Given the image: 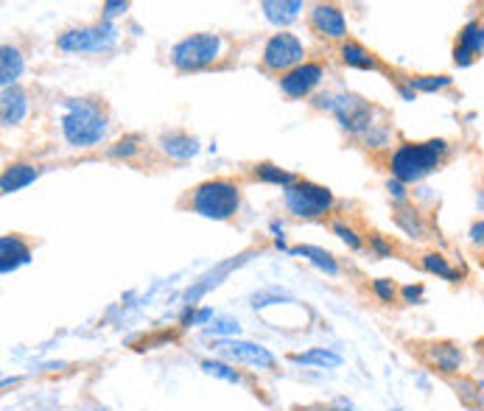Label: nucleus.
Listing matches in <instances>:
<instances>
[{
	"instance_id": "1",
	"label": "nucleus",
	"mask_w": 484,
	"mask_h": 411,
	"mask_svg": "<svg viewBox=\"0 0 484 411\" xmlns=\"http://www.w3.org/2000/svg\"><path fill=\"white\" fill-rule=\"evenodd\" d=\"M59 132L67 146L93 149L107 141L109 112L99 98H67L62 107Z\"/></svg>"
},
{
	"instance_id": "2",
	"label": "nucleus",
	"mask_w": 484,
	"mask_h": 411,
	"mask_svg": "<svg viewBox=\"0 0 484 411\" xmlns=\"http://www.w3.org/2000/svg\"><path fill=\"white\" fill-rule=\"evenodd\" d=\"M451 154V143L445 137H428L420 143H398L395 151L389 154V174L392 179H401L403 185H418L434 171H440Z\"/></svg>"
},
{
	"instance_id": "3",
	"label": "nucleus",
	"mask_w": 484,
	"mask_h": 411,
	"mask_svg": "<svg viewBox=\"0 0 484 411\" xmlns=\"http://www.w3.org/2000/svg\"><path fill=\"white\" fill-rule=\"evenodd\" d=\"M188 208L211 221H229L241 210V185L236 179H204L188 193Z\"/></svg>"
},
{
	"instance_id": "4",
	"label": "nucleus",
	"mask_w": 484,
	"mask_h": 411,
	"mask_svg": "<svg viewBox=\"0 0 484 411\" xmlns=\"http://www.w3.org/2000/svg\"><path fill=\"white\" fill-rule=\"evenodd\" d=\"M224 51H227V39L221 34L199 31L174 42L169 56L179 73H196L204 71V67H213L224 56Z\"/></svg>"
},
{
	"instance_id": "5",
	"label": "nucleus",
	"mask_w": 484,
	"mask_h": 411,
	"mask_svg": "<svg viewBox=\"0 0 484 411\" xmlns=\"http://www.w3.org/2000/svg\"><path fill=\"white\" fill-rule=\"evenodd\" d=\"M283 208L294 218H325L336 208V196L331 188L311 179H297L283 191Z\"/></svg>"
},
{
	"instance_id": "6",
	"label": "nucleus",
	"mask_w": 484,
	"mask_h": 411,
	"mask_svg": "<svg viewBox=\"0 0 484 411\" xmlns=\"http://www.w3.org/2000/svg\"><path fill=\"white\" fill-rule=\"evenodd\" d=\"M118 42H121V29L115 26V22L99 20V22H90V26L62 31L56 39V48L62 54H104V51H112Z\"/></svg>"
},
{
	"instance_id": "7",
	"label": "nucleus",
	"mask_w": 484,
	"mask_h": 411,
	"mask_svg": "<svg viewBox=\"0 0 484 411\" xmlns=\"http://www.w3.org/2000/svg\"><path fill=\"white\" fill-rule=\"evenodd\" d=\"M303 62H308L306 59V42L291 31L272 34L261 48V67L269 73L286 76L289 71H294V67H299Z\"/></svg>"
},
{
	"instance_id": "8",
	"label": "nucleus",
	"mask_w": 484,
	"mask_h": 411,
	"mask_svg": "<svg viewBox=\"0 0 484 411\" xmlns=\"http://www.w3.org/2000/svg\"><path fill=\"white\" fill-rule=\"evenodd\" d=\"M213 350L224 358L241 364V367H252V370H274L278 367V355H274L269 347L258 345V341H246V338H216Z\"/></svg>"
},
{
	"instance_id": "9",
	"label": "nucleus",
	"mask_w": 484,
	"mask_h": 411,
	"mask_svg": "<svg viewBox=\"0 0 484 411\" xmlns=\"http://www.w3.org/2000/svg\"><path fill=\"white\" fill-rule=\"evenodd\" d=\"M331 112L336 116V121L341 124V129L350 132V134L367 137L370 132L378 129V124L373 121L376 107L367 104L364 98H359V96H353V93H336Z\"/></svg>"
},
{
	"instance_id": "10",
	"label": "nucleus",
	"mask_w": 484,
	"mask_h": 411,
	"mask_svg": "<svg viewBox=\"0 0 484 411\" xmlns=\"http://www.w3.org/2000/svg\"><path fill=\"white\" fill-rule=\"evenodd\" d=\"M423 361L434 372L456 378L465 370V350L456 341H428V345H423Z\"/></svg>"
},
{
	"instance_id": "11",
	"label": "nucleus",
	"mask_w": 484,
	"mask_h": 411,
	"mask_svg": "<svg viewBox=\"0 0 484 411\" xmlns=\"http://www.w3.org/2000/svg\"><path fill=\"white\" fill-rule=\"evenodd\" d=\"M325 79V64L322 62H303L286 76H281V93L289 98H308L314 90H319Z\"/></svg>"
},
{
	"instance_id": "12",
	"label": "nucleus",
	"mask_w": 484,
	"mask_h": 411,
	"mask_svg": "<svg viewBox=\"0 0 484 411\" xmlns=\"http://www.w3.org/2000/svg\"><path fill=\"white\" fill-rule=\"evenodd\" d=\"M451 56H454L456 67H471L476 59L484 56V22L479 17L468 20L465 26L459 29Z\"/></svg>"
},
{
	"instance_id": "13",
	"label": "nucleus",
	"mask_w": 484,
	"mask_h": 411,
	"mask_svg": "<svg viewBox=\"0 0 484 411\" xmlns=\"http://www.w3.org/2000/svg\"><path fill=\"white\" fill-rule=\"evenodd\" d=\"M308 22L316 37H325V39H336L344 42L348 39V17L336 4H316L308 12Z\"/></svg>"
},
{
	"instance_id": "14",
	"label": "nucleus",
	"mask_w": 484,
	"mask_h": 411,
	"mask_svg": "<svg viewBox=\"0 0 484 411\" xmlns=\"http://www.w3.org/2000/svg\"><path fill=\"white\" fill-rule=\"evenodd\" d=\"M249 255H252V253H244V255H238V258H229V261L219 263L216 269H211L207 274H202V278H199V280H196V283H194L186 294H182V303H186V308H194V305L202 300V296H204L207 291L216 288V286H221L227 274H229V271H236L238 266H244V263L249 261Z\"/></svg>"
},
{
	"instance_id": "15",
	"label": "nucleus",
	"mask_w": 484,
	"mask_h": 411,
	"mask_svg": "<svg viewBox=\"0 0 484 411\" xmlns=\"http://www.w3.org/2000/svg\"><path fill=\"white\" fill-rule=\"evenodd\" d=\"M34 253H31V244L17 235V233H6L4 238H0V271L4 274H12L17 271L20 266L31 263Z\"/></svg>"
},
{
	"instance_id": "16",
	"label": "nucleus",
	"mask_w": 484,
	"mask_h": 411,
	"mask_svg": "<svg viewBox=\"0 0 484 411\" xmlns=\"http://www.w3.org/2000/svg\"><path fill=\"white\" fill-rule=\"evenodd\" d=\"M261 12H264L269 26H274L278 31H286L291 22L299 20V14L306 12V6H303V0H264Z\"/></svg>"
},
{
	"instance_id": "17",
	"label": "nucleus",
	"mask_w": 484,
	"mask_h": 411,
	"mask_svg": "<svg viewBox=\"0 0 484 411\" xmlns=\"http://www.w3.org/2000/svg\"><path fill=\"white\" fill-rule=\"evenodd\" d=\"M157 146L169 159H177V163H188V159H194L202 151V143L194 134H186V132H169L160 137Z\"/></svg>"
},
{
	"instance_id": "18",
	"label": "nucleus",
	"mask_w": 484,
	"mask_h": 411,
	"mask_svg": "<svg viewBox=\"0 0 484 411\" xmlns=\"http://www.w3.org/2000/svg\"><path fill=\"white\" fill-rule=\"evenodd\" d=\"M29 109H31V101L26 90L22 87L4 90V96H0V118H4V126H20L26 121Z\"/></svg>"
},
{
	"instance_id": "19",
	"label": "nucleus",
	"mask_w": 484,
	"mask_h": 411,
	"mask_svg": "<svg viewBox=\"0 0 484 411\" xmlns=\"http://www.w3.org/2000/svg\"><path fill=\"white\" fill-rule=\"evenodd\" d=\"M39 166L34 163H9L4 168V174H0V191H4L6 196L9 193H17L22 188H29L34 185V182L39 179Z\"/></svg>"
},
{
	"instance_id": "20",
	"label": "nucleus",
	"mask_w": 484,
	"mask_h": 411,
	"mask_svg": "<svg viewBox=\"0 0 484 411\" xmlns=\"http://www.w3.org/2000/svg\"><path fill=\"white\" fill-rule=\"evenodd\" d=\"M339 56H341L344 64L353 67V71H384L381 59L370 48H367V45H361L356 39H344L339 45Z\"/></svg>"
},
{
	"instance_id": "21",
	"label": "nucleus",
	"mask_w": 484,
	"mask_h": 411,
	"mask_svg": "<svg viewBox=\"0 0 484 411\" xmlns=\"http://www.w3.org/2000/svg\"><path fill=\"white\" fill-rule=\"evenodd\" d=\"M289 255H294V258H306L314 269H319L322 274H328V278H339V274H341L339 261L328 253V249H322V246L299 244V246H291V249H289Z\"/></svg>"
},
{
	"instance_id": "22",
	"label": "nucleus",
	"mask_w": 484,
	"mask_h": 411,
	"mask_svg": "<svg viewBox=\"0 0 484 411\" xmlns=\"http://www.w3.org/2000/svg\"><path fill=\"white\" fill-rule=\"evenodd\" d=\"M420 269L426 274H434V278L440 280H448V283H462L465 280V271L456 269L443 253H436V249H428V253L420 255Z\"/></svg>"
},
{
	"instance_id": "23",
	"label": "nucleus",
	"mask_w": 484,
	"mask_h": 411,
	"mask_svg": "<svg viewBox=\"0 0 484 411\" xmlns=\"http://www.w3.org/2000/svg\"><path fill=\"white\" fill-rule=\"evenodd\" d=\"M22 71H26V59H22L20 48H14V45H4V48H0V87L4 90L17 87Z\"/></svg>"
},
{
	"instance_id": "24",
	"label": "nucleus",
	"mask_w": 484,
	"mask_h": 411,
	"mask_svg": "<svg viewBox=\"0 0 484 411\" xmlns=\"http://www.w3.org/2000/svg\"><path fill=\"white\" fill-rule=\"evenodd\" d=\"M291 364L297 367H319V370H339L344 358L331 350V347H314V350H306V353H294L291 355Z\"/></svg>"
},
{
	"instance_id": "25",
	"label": "nucleus",
	"mask_w": 484,
	"mask_h": 411,
	"mask_svg": "<svg viewBox=\"0 0 484 411\" xmlns=\"http://www.w3.org/2000/svg\"><path fill=\"white\" fill-rule=\"evenodd\" d=\"M395 224L398 230L414 241H423L428 238V221L423 218V213L418 208H411V204H406V208H398L395 210Z\"/></svg>"
},
{
	"instance_id": "26",
	"label": "nucleus",
	"mask_w": 484,
	"mask_h": 411,
	"mask_svg": "<svg viewBox=\"0 0 484 411\" xmlns=\"http://www.w3.org/2000/svg\"><path fill=\"white\" fill-rule=\"evenodd\" d=\"M252 179H255V182H264V185H274V188L286 191V188L294 185V182H297L299 176H294L291 171H286V168H281V166H274V163H255V166H252Z\"/></svg>"
},
{
	"instance_id": "27",
	"label": "nucleus",
	"mask_w": 484,
	"mask_h": 411,
	"mask_svg": "<svg viewBox=\"0 0 484 411\" xmlns=\"http://www.w3.org/2000/svg\"><path fill=\"white\" fill-rule=\"evenodd\" d=\"M451 381H454V390H456V398H459V400H462L468 408L484 411V386H481L476 378L456 375V378H451Z\"/></svg>"
},
{
	"instance_id": "28",
	"label": "nucleus",
	"mask_w": 484,
	"mask_h": 411,
	"mask_svg": "<svg viewBox=\"0 0 484 411\" xmlns=\"http://www.w3.org/2000/svg\"><path fill=\"white\" fill-rule=\"evenodd\" d=\"M406 81L414 93H426V96L443 93V90L454 87V76L448 73H418V76H409Z\"/></svg>"
},
{
	"instance_id": "29",
	"label": "nucleus",
	"mask_w": 484,
	"mask_h": 411,
	"mask_svg": "<svg viewBox=\"0 0 484 411\" xmlns=\"http://www.w3.org/2000/svg\"><path fill=\"white\" fill-rule=\"evenodd\" d=\"M199 367H202L204 375H211V378H219V381H227V383H244V375H241L229 361H221V358H202Z\"/></svg>"
},
{
	"instance_id": "30",
	"label": "nucleus",
	"mask_w": 484,
	"mask_h": 411,
	"mask_svg": "<svg viewBox=\"0 0 484 411\" xmlns=\"http://www.w3.org/2000/svg\"><path fill=\"white\" fill-rule=\"evenodd\" d=\"M141 151H143V137L141 134H124L121 141H115L107 149V157H112V159H132Z\"/></svg>"
},
{
	"instance_id": "31",
	"label": "nucleus",
	"mask_w": 484,
	"mask_h": 411,
	"mask_svg": "<svg viewBox=\"0 0 484 411\" xmlns=\"http://www.w3.org/2000/svg\"><path fill=\"white\" fill-rule=\"evenodd\" d=\"M241 325L233 316H216L211 325L204 328V336H216V338H238Z\"/></svg>"
},
{
	"instance_id": "32",
	"label": "nucleus",
	"mask_w": 484,
	"mask_h": 411,
	"mask_svg": "<svg viewBox=\"0 0 484 411\" xmlns=\"http://www.w3.org/2000/svg\"><path fill=\"white\" fill-rule=\"evenodd\" d=\"M370 291H373L376 300L384 303V305H392V303L401 300V288L395 286V280H389V278H376L370 283Z\"/></svg>"
},
{
	"instance_id": "33",
	"label": "nucleus",
	"mask_w": 484,
	"mask_h": 411,
	"mask_svg": "<svg viewBox=\"0 0 484 411\" xmlns=\"http://www.w3.org/2000/svg\"><path fill=\"white\" fill-rule=\"evenodd\" d=\"M216 319V313H213V308L211 305H202V308H186V313H182V319H179V325L182 328H207Z\"/></svg>"
},
{
	"instance_id": "34",
	"label": "nucleus",
	"mask_w": 484,
	"mask_h": 411,
	"mask_svg": "<svg viewBox=\"0 0 484 411\" xmlns=\"http://www.w3.org/2000/svg\"><path fill=\"white\" fill-rule=\"evenodd\" d=\"M331 230H333V235H336L341 244H348V246L353 249V253H361V249H364V238L353 230V227H350L348 221H333V224H331Z\"/></svg>"
},
{
	"instance_id": "35",
	"label": "nucleus",
	"mask_w": 484,
	"mask_h": 411,
	"mask_svg": "<svg viewBox=\"0 0 484 411\" xmlns=\"http://www.w3.org/2000/svg\"><path fill=\"white\" fill-rule=\"evenodd\" d=\"M386 193H389V199L398 204V208H406V204L411 201V193H409V185H403L401 179H386Z\"/></svg>"
},
{
	"instance_id": "36",
	"label": "nucleus",
	"mask_w": 484,
	"mask_h": 411,
	"mask_svg": "<svg viewBox=\"0 0 484 411\" xmlns=\"http://www.w3.org/2000/svg\"><path fill=\"white\" fill-rule=\"evenodd\" d=\"M401 303L406 305H423L426 303V288L423 283H409L401 288Z\"/></svg>"
},
{
	"instance_id": "37",
	"label": "nucleus",
	"mask_w": 484,
	"mask_h": 411,
	"mask_svg": "<svg viewBox=\"0 0 484 411\" xmlns=\"http://www.w3.org/2000/svg\"><path fill=\"white\" fill-rule=\"evenodd\" d=\"M126 12H129L126 0H107V4H101V20H107V22H115Z\"/></svg>"
},
{
	"instance_id": "38",
	"label": "nucleus",
	"mask_w": 484,
	"mask_h": 411,
	"mask_svg": "<svg viewBox=\"0 0 484 411\" xmlns=\"http://www.w3.org/2000/svg\"><path fill=\"white\" fill-rule=\"evenodd\" d=\"M370 253H373L376 258H392V253H395V249H392V244L386 241V235L373 233V235H370Z\"/></svg>"
},
{
	"instance_id": "39",
	"label": "nucleus",
	"mask_w": 484,
	"mask_h": 411,
	"mask_svg": "<svg viewBox=\"0 0 484 411\" xmlns=\"http://www.w3.org/2000/svg\"><path fill=\"white\" fill-rule=\"evenodd\" d=\"M468 241L473 249H484V216H479L473 224H471V230H468Z\"/></svg>"
},
{
	"instance_id": "40",
	"label": "nucleus",
	"mask_w": 484,
	"mask_h": 411,
	"mask_svg": "<svg viewBox=\"0 0 484 411\" xmlns=\"http://www.w3.org/2000/svg\"><path fill=\"white\" fill-rule=\"evenodd\" d=\"M395 87H398V93H401V98H403V101H418V93H414V90L409 87V81H406V79H403V81H398Z\"/></svg>"
},
{
	"instance_id": "41",
	"label": "nucleus",
	"mask_w": 484,
	"mask_h": 411,
	"mask_svg": "<svg viewBox=\"0 0 484 411\" xmlns=\"http://www.w3.org/2000/svg\"><path fill=\"white\" fill-rule=\"evenodd\" d=\"M269 230L274 233V238H283V224H281V221H272Z\"/></svg>"
},
{
	"instance_id": "42",
	"label": "nucleus",
	"mask_w": 484,
	"mask_h": 411,
	"mask_svg": "<svg viewBox=\"0 0 484 411\" xmlns=\"http://www.w3.org/2000/svg\"><path fill=\"white\" fill-rule=\"evenodd\" d=\"M274 249H281V253H289V246H286L283 238H274Z\"/></svg>"
},
{
	"instance_id": "43",
	"label": "nucleus",
	"mask_w": 484,
	"mask_h": 411,
	"mask_svg": "<svg viewBox=\"0 0 484 411\" xmlns=\"http://www.w3.org/2000/svg\"><path fill=\"white\" fill-rule=\"evenodd\" d=\"M479 370H484V361H481V364H479ZM476 381H479V383H481V386H484V372H481V375H479V378H476Z\"/></svg>"
},
{
	"instance_id": "44",
	"label": "nucleus",
	"mask_w": 484,
	"mask_h": 411,
	"mask_svg": "<svg viewBox=\"0 0 484 411\" xmlns=\"http://www.w3.org/2000/svg\"><path fill=\"white\" fill-rule=\"evenodd\" d=\"M294 411H311V408H294Z\"/></svg>"
},
{
	"instance_id": "45",
	"label": "nucleus",
	"mask_w": 484,
	"mask_h": 411,
	"mask_svg": "<svg viewBox=\"0 0 484 411\" xmlns=\"http://www.w3.org/2000/svg\"><path fill=\"white\" fill-rule=\"evenodd\" d=\"M395 411H401V408H395Z\"/></svg>"
}]
</instances>
